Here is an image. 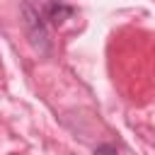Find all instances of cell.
Returning a JSON list of instances; mask_svg holds the SVG:
<instances>
[{
    "instance_id": "1",
    "label": "cell",
    "mask_w": 155,
    "mask_h": 155,
    "mask_svg": "<svg viewBox=\"0 0 155 155\" xmlns=\"http://www.w3.org/2000/svg\"><path fill=\"white\" fill-rule=\"evenodd\" d=\"M22 22H24V31H27V39L34 46V51H39L41 56H48L51 53V34H48L44 15L39 12V7H34L31 0L22 2Z\"/></svg>"
},
{
    "instance_id": "2",
    "label": "cell",
    "mask_w": 155,
    "mask_h": 155,
    "mask_svg": "<svg viewBox=\"0 0 155 155\" xmlns=\"http://www.w3.org/2000/svg\"><path fill=\"white\" fill-rule=\"evenodd\" d=\"M73 7L68 5V2H63V0H44V15H46V19H51L53 24H63L65 19H70L73 17Z\"/></svg>"
},
{
    "instance_id": "3",
    "label": "cell",
    "mask_w": 155,
    "mask_h": 155,
    "mask_svg": "<svg viewBox=\"0 0 155 155\" xmlns=\"http://www.w3.org/2000/svg\"><path fill=\"white\" fill-rule=\"evenodd\" d=\"M94 155H119V150H116L114 145H109V143H104V145H99V148L94 150Z\"/></svg>"
}]
</instances>
